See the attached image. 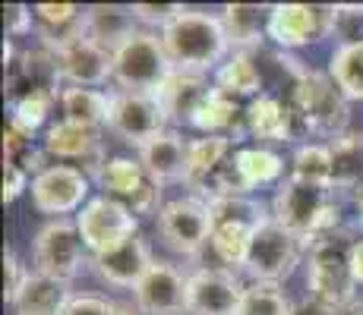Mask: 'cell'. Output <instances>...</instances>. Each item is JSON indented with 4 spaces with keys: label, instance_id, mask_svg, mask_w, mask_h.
I'll return each mask as SVG.
<instances>
[{
    "label": "cell",
    "instance_id": "cell-1",
    "mask_svg": "<svg viewBox=\"0 0 363 315\" xmlns=\"http://www.w3.org/2000/svg\"><path fill=\"white\" fill-rule=\"evenodd\" d=\"M158 35L174 69L208 73L231 57V38H228L225 23L221 16H212L206 10L184 6Z\"/></svg>",
    "mask_w": 363,
    "mask_h": 315
},
{
    "label": "cell",
    "instance_id": "cell-2",
    "mask_svg": "<svg viewBox=\"0 0 363 315\" xmlns=\"http://www.w3.org/2000/svg\"><path fill=\"white\" fill-rule=\"evenodd\" d=\"M341 202L335 199V189H323L303 183L297 177L281 180L272 199V218L291 234L303 240V246H313L316 240L329 234H338L341 227Z\"/></svg>",
    "mask_w": 363,
    "mask_h": 315
},
{
    "label": "cell",
    "instance_id": "cell-3",
    "mask_svg": "<svg viewBox=\"0 0 363 315\" xmlns=\"http://www.w3.org/2000/svg\"><path fill=\"white\" fill-rule=\"evenodd\" d=\"M288 101H291V108H294V114H297L300 130L319 132V136H329V139L347 132L351 108H347L345 92L335 86L329 73L306 69V73L294 82Z\"/></svg>",
    "mask_w": 363,
    "mask_h": 315
},
{
    "label": "cell",
    "instance_id": "cell-4",
    "mask_svg": "<svg viewBox=\"0 0 363 315\" xmlns=\"http://www.w3.org/2000/svg\"><path fill=\"white\" fill-rule=\"evenodd\" d=\"M351 246L354 240L347 234H329L310 246V275H306V290L310 299L325 309L351 303L354 297V275H351Z\"/></svg>",
    "mask_w": 363,
    "mask_h": 315
},
{
    "label": "cell",
    "instance_id": "cell-5",
    "mask_svg": "<svg viewBox=\"0 0 363 315\" xmlns=\"http://www.w3.org/2000/svg\"><path fill=\"white\" fill-rule=\"evenodd\" d=\"M208 205H212V218H215L212 243L208 246L215 249V256L225 265L243 268V258H247L253 234L265 221H272L269 208L259 199H253V195H221V199L208 202Z\"/></svg>",
    "mask_w": 363,
    "mask_h": 315
},
{
    "label": "cell",
    "instance_id": "cell-6",
    "mask_svg": "<svg viewBox=\"0 0 363 315\" xmlns=\"http://www.w3.org/2000/svg\"><path fill=\"white\" fill-rule=\"evenodd\" d=\"M171 69L162 35L152 29H139L127 45L114 51L117 92H158Z\"/></svg>",
    "mask_w": 363,
    "mask_h": 315
},
{
    "label": "cell",
    "instance_id": "cell-7",
    "mask_svg": "<svg viewBox=\"0 0 363 315\" xmlns=\"http://www.w3.org/2000/svg\"><path fill=\"white\" fill-rule=\"evenodd\" d=\"M300 256H303V240L272 218V221H265L253 234V240H250L247 258H243V271H247L253 281L278 284L294 275V268L300 265Z\"/></svg>",
    "mask_w": 363,
    "mask_h": 315
},
{
    "label": "cell",
    "instance_id": "cell-8",
    "mask_svg": "<svg viewBox=\"0 0 363 315\" xmlns=\"http://www.w3.org/2000/svg\"><path fill=\"white\" fill-rule=\"evenodd\" d=\"M212 205L199 195H180L162 205L158 212V234L180 256H199L212 243Z\"/></svg>",
    "mask_w": 363,
    "mask_h": 315
},
{
    "label": "cell",
    "instance_id": "cell-9",
    "mask_svg": "<svg viewBox=\"0 0 363 315\" xmlns=\"http://www.w3.org/2000/svg\"><path fill=\"white\" fill-rule=\"evenodd\" d=\"M95 183L108 199H117L130 208L136 218L162 212V186L145 173V167L133 158H108L92 173Z\"/></svg>",
    "mask_w": 363,
    "mask_h": 315
},
{
    "label": "cell",
    "instance_id": "cell-10",
    "mask_svg": "<svg viewBox=\"0 0 363 315\" xmlns=\"http://www.w3.org/2000/svg\"><path fill=\"white\" fill-rule=\"evenodd\" d=\"M76 227L82 234V243L92 256L117 249L127 243L130 236L139 234V218L130 212L123 202L108 199V195H95L86 202L79 214H76Z\"/></svg>",
    "mask_w": 363,
    "mask_h": 315
},
{
    "label": "cell",
    "instance_id": "cell-11",
    "mask_svg": "<svg viewBox=\"0 0 363 315\" xmlns=\"http://www.w3.org/2000/svg\"><path fill=\"white\" fill-rule=\"evenodd\" d=\"M82 234L76 227V221L69 218H51L45 227L35 234V271L57 281H73L86 265L82 256Z\"/></svg>",
    "mask_w": 363,
    "mask_h": 315
},
{
    "label": "cell",
    "instance_id": "cell-12",
    "mask_svg": "<svg viewBox=\"0 0 363 315\" xmlns=\"http://www.w3.org/2000/svg\"><path fill=\"white\" fill-rule=\"evenodd\" d=\"M108 130L123 142L143 149L145 142L167 132V117L155 92H111Z\"/></svg>",
    "mask_w": 363,
    "mask_h": 315
},
{
    "label": "cell",
    "instance_id": "cell-13",
    "mask_svg": "<svg viewBox=\"0 0 363 315\" xmlns=\"http://www.w3.org/2000/svg\"><path fill=\"white\" fill-rule=\"evenodd\" d=\"M89 173L76 164H51L32 180V205L41 214L67 218L73 212H82L89 202Z\"/></svg>",
    "mask_w": 363,
    "mask_h": 315
},
{
    "label": "cell",
    "instance_id": "cell-14",
    "mask_svg": "<svg viewBox=\"0 0 363 315\" xmlns=\"http://www.w3.org/2000/svg\"><path fill=\"white\" fill-rule=\"evenodd\" d=\"M332 35V6L310 4H278L269 13V38L281 51L306 47L313 41Z\"/></svg>",
    "mask_w": 363,
    "mask_h": 315
},
{
    "label": "cell",
    "instance_id": "cell-15",
    "mask_svg": "<svg viewBox=\"0 0 363 315\" xmlns=\"http://www.w3.org/2000/svg\"><path fill=\"white\" fill-rule=\"evenodd\" d=\"M243 287L231 268H199L186 281V312L190 315H237Z\"/></svg>",
    "mask_w": 363,
    "mask_h": 315
},
{
    "label": "cell",
    "instance_id": "cell-16",
    "mask_svg": "<svg viewBox=\"0 0 363 315\" xmlns=\"http://www.w3.org/2000/svg\"><path fill=\"white\" fill-rule=\"evenodd\" d=\"M186 281L190 275L171 262H158L149 268V275L136 284L133 303L145 315H184L186 312Z\"/></svg>",
    "mask_w": 363,
    "mask_h": 315
},
{
    "label": "cell",
    "instance_id": "cell-17",
    "mask_svg": "<svg viewBox=\"0 0 363 315\" xmlns=\"http://www.w3.org/2000/svg\"><path fill=\"white\" fill-rule=\"evenodd\" d=\"M57 57V76L60 82L76 88H101L104 82L114 79V54L95 45L92 38H79L67 45Z\"/></svg>",
    "mask_w": 363,
    "mask_h": 315
},
{
    "label": "cell",
    "instance_id": "cell-18",
    "mask_svg": "<svg viewBox=\"0 0 363 315\" xmlns=\"http://www.w3.org/2000/svg\"><path fill=\"white\" fill-rule=\"evenodd\" d=\"M41 149L57 161H79L89 171H99L104 164V139L101 130H89V126H76L69 120H57L45 130V145Z\"/></svg>",
    "mask_w": 363,
    "mask_h": 315
},
{
    "label": "cell",
    "instance_id": "cell-19",
    "mask_svg": "<svg viewBox=\"0 0 363 315\" xmlns=\"http://www.w3.org/2000/svg\"><path fill=\"white\" fill-rule=\"evenodd\" d=\"M155 265V256H152L149 243L143 236H130L127 243H121L117 249L101 252V256H92V268L95 275L101 277L104 284L111 287H133L149 275V268Z\"/></svg>",
    "mask_w": 363,
    "mask_h": 315
},
{
    "label": "cell",
    "instance_id": "cell-20",
    "mask_svg": "<svg viewBox=\"0 0 363 315\" xmlns=\"http://www.w3.org/2000/svg\"><path fill=\"white\" fill-rule=\"evenodd\" d=\"M35 19V38L41 47L51 54L64 51L67 45L86 38V6L76 4H35L32 6Z\"/></svg>",
    "mask_w": 363,
    "mask_h": 315
},
{
    "label": "cell",
    "instance_id": "cell-21",
    "mask_svg": "<svg viewBox=\"0 0 363 315\" xmlns=\"http://www.w3.org/2000/svg\"><path fill=\"white\" fill-rule=\"evenodd\" d=\"M57 57L45 47L19 51L6 67V95H10V101H19V98L35 92H57Z\"/></svg>",
    "mask_w": 363,
    "mask_h": 315
},
{
    "label": "cell",
    "instance_id": "cell-22",
    "mask_svg": "<svg viewBox=\"0 0 363 315\" xmlns=\"http://www.w3.org/2000/svg\"><path fill=\"white\" fill-rule=\"evenodd\" d=\"M247 132L259 142H294L300 123L291 101L262 92L247 104Z\"/></svg>",
    "mask_w": 363,
    "mask_h": 315
},
{
    "label": "cell",
    "instance_id": "cell-23",
    "mask_svg": "<svg viewBox=\"0 0 363 315\" xmlns=\"http://www.w3.org/2000/svg\"><path fill=\"white\" fill-rule=\"evenodd\" d=\"M186 151H190V139H184L177 130H167L139 149V164L158 186L186 183Z\"/></svg>",
    "mask_w": 363,
    "mask_h": 315
},
{
    "label": "cell",
    "instance_id": "cell-24",
    "mask_svg": "<svg viewBox=\"0 0 363 315\" xmlns=\"http://www.w3.org/2000/svg\"><path fill=\"white\" fill-rule=\"evenodd\" d=\"M212 92L206 73H186V69H171L167 79L158 86V104L164 108L167 123H190L206 95Z\"/></svg>",
    "mask_w": 363,
    "mask_h": 315
},
{
    "label": "cell",
    "instance_id": "cell-25",
    "mask_svg": "<svg viewBox=\"0 0 363 315\" xmlns=\"http://www.w3.org/2000/svg\"><path fill=\"white\" fill-rule=\"evenodd\" d=\"M190 126H196L206 136H228L231 142H240L243 132H247V108H240L237 98L218 92L212 86V92L206 95V101L193 114Z\"/></svg>",
    "mask_w": 363,
    "mask_h": 315
},
{
    "label": "cell",
    "instance_id": "cell-26",
    "mask_svg": "<svg viewBox=\"0 0 363 315\" xmlns=\"http://www.w3.org/2000/svg\"><path fill=\"white\" fill-rule=\"evenodd\" d=\"M136 32H139V19L133 16V6H117V4L86 6V38H92L104 51L114 54Z\"/></svg>",
    "mask_w": 363,
    "mask_h": 315
},
{
    "label": "cell",
    "instance_id": "cell-27",
    "mask_svg": "<svg viewBox=\"0 0 363 315\" xmlns=\"http://www.w3.org/2000/svg\"><path fill=\"white\" fill-rule=\"evenodd\" d=\"M69 297L73 293H69L67 281L48 277L41 271H29L16 299H13V306H16V315H57L67 306Z\"/></svg>",
    "mask_w": 363,
    "mask_h": 315
},
{
    "label": "cell",
    "instance_id": "cell-28",
    "mask_svg": "<svg viewBox=\"0 0 363 315\" xmlns=\"http://www.w3.org/2000/svg\"><path fill=\"white\" fill-rule=\"evenodd\" d=\"M269 13L272 6H253V4H228L221 10V23H225L234 51L262 47V38H269Z\"/></svg>",
    "mask_w": 363,
    "mask_h": 315
},
{
    "label": "cell",
    "instance_id": "cell-29",
    "mask_svg": "<svg viewBox=\"0 0 363 315\" xmlns=\"http://www.w3.org/2000/svg\"><path fill=\"white\" fill-rule=\"evenodd\" d=\"M332 151V186L335 193H351L363 186V130H347L329 139Z\"/></svg>",
    "mask_w": 363,
    "mask_h": 315
},
{
    "label": "cell",
    "instance_id": "cell-30",
    "mask_svg": "<svg viewBox=\"0 0 363 315\" xmlns=\"http://www.w3.org/2000/svg\"><path fill=\"white\" fill-rule=\"evenodd\" d=\"M215 88L231 98H259L262 95V69L256 67L253 51H234L215 69Z\"/></svg>",
    "mask_w": 363,
    "mask_h": 315
},
{
    "label": "cell",
    "instance_id": "cell-31",
    "mask_svg": "<svg viewBox=\"0 0 363 315\" xmlns=\"http://www.w3.org/2000/svg\"><path fill=\"white\" fill-rule=\"evenodd\" d=\"M234 167L237 177H240V186L247 195H253L259 186H272L281 180L284 173V158L272 149H237L234 151Z\"/></svg>",
    "mask_w": 363,
    "mask_h": 315
},
{
    "label": "cell",
    "instance_id": "cell-32",
    "mask_svg": "<svg viewBox=\"0 0 363 315\" xmlns=\"http://www.w3.org/2000/svg\"><path fill=\"white\" fill-rule=\"evenodd\" d=\"M60 110H64V120H69V123L89 126V130H101V126H108L111 95L101 92V88L67 86V88H60Z\"/></svg>",
    "mask_w": 363,
    "mask_h": 315
},
{
    "label": "cell",
    "instance_id": "cell-33",
    "mask_svg": "<svg viewBox=\"0 0 363 315\" xmlns=\"http://www.w3.org/2000/svg\"><path fill=\"white\" fill-rule=\"evenodd\" d=\"M231 155H234V142L228 136L190 139V151H186V186L199 189Z\"/></svg>",
    "mask_w": 363,
    "mask_h": 315
},
{
    "label": "cell",
    "instance_id": "cell-34",
    "mask_svg": "<svg viewBox=\"0 0 363 315\" xmlns=\"http://www.w3.org/2000/svg\"><path fill=\"white\" fill-rule=\"evenodd\" d=\"M329 76L335 86L345 92L347 101H363V41L335 47Z\"/></svg>",
    "mask_w": 363,
    "mask_h": 315
},
{
    "label": "cell",
    "instance_id": "cell-35",
    "mask_svg": "<svg viewBox=\"0 0 363 315\" xmlns=\"http://www.w3.org/2000/svg\"><path fill=\"white\" fill-rule=\"evenodd\" d=\"M291 167L294 173L291 177L303 180V183H313V186H323V189H335L332 186V151L329 145L323 142H306L300 145L291 158Z\"/></svg>",
    "mask_w": 363,
    "mask_h": 315
},
{
    "label": "cell",
    "instance_id": "cell-36",
    "mask_svg": "<svg viewBox=\"0 0 363 315\" xmlns=\"http://www.w3.org/2000/svg\"><path fill=\"white\" fill-rule=\"evenodd\" d=\"M57 101H60V92H35V95L19 98V101H13L10 126L32 139L35 132L48 123V117H51V110Z\"/></svg>",
    "mask_w": 363,
    "mask_h": 315
},
{
    "label": "cell",
    "instance_id": "cell-37",
    "mask_svg": "<svg viewBox=\"0 0 363 315\" xmlns=\"http://www.w3.org/2000/svg\"><path fill=\"white\" fill-rule=\"evenodd\" d=\"M291 309H294V306H291V299L284 297V290L278 284L253 281L243 290L237 315H291Z\"/></svg>",
    "mask_w": 363,
    "mask_h": 315
},
{
    "label": "cell",
    "instance_id": "cell-38",
    "mask_svg": "<svg viewBox=\"0 0 363 315\" xmlns=\"http://www.w3.org/2000/svg\"><path fill=\"white\" fill-rule=\"evenodd\" d=\"M332 35L341 45L363 41V6H332Z\"/></svg>",
    "mask_w": 363,
    "mask_h": 315
},
{
    "label": "cell",
    "instance_id": "cell-39",
    "mask_svg": "<svg viewBox=\"0 0 363 315\" xmlns=\"http://www.w3.org/2000/svg\"><path fill=\"white\" fill-rule=\"evenodd\" d=\"M180 10H184L180 4H133V16L139 19V25H149L152 32H162Z\"/></svg>",
    "mask_w": 363,
    "mask_h": 315
},
{
    "label": "cell",
    "instance_id": "cell-40",
    "mask_svg": "<svg viewBox=\"0 0 363 315\" xmlns=\"http://www.w3.org/2000/svg\"><path fill=\"white\" fill-rule=\"evenodd\" d=\"M57 315H114V303L95 293H73Z\"/></svg>",
    "mask_w": 363,
    "mask_h": 315
},
{
    "label": "cell",
    "instance_id": "cell-41",
    "mask_svg": "<svg viewBox=\"0 0 363 315\" xmlns=\"http://www.w3.org/2000/svg\"><path fill=\"white\" fill-rule=\"evenodd\" d=\"M4 23H6V35H10V38H23V35H32V32H35L32 6H26V4H10V6H4Z\"/></svg>",
    "mask_w": 363,
    "mask_h": 315
},
{
    "label": "cell",
    "instance_id": "cell-42",
    "mask_svg": "<svg viewBox=\"0 0 363 315\" xmlns=\"http://www.w3.org/2000/svg\"><path fill=\"white\" fill-rule=\"evenodd\" d=\"M26 275H29V268H26L13 252H4V299L10 306H13V299H16V293H19V287H23Z\"/></svg>",
    "mask_w": 363,
    "mask_h": 315
},
{
    "label": "cell",
    "instance_id": "cell-43",
    "mask_svg": "<svg viewBox=\"0 0 363 315\" xmlns=\"http://www.w3.org/2000/svg\"><path fill=\"white\" fill-rule=\"evenodd\" d=\"M26 186H29V177H26V173L19 171V167L4 164V205L16 202L19 195L26 193Z\"/></svg>",
    "mask_w": 363,
    "mask_h": 315
},
{
    "label": "cell",
    "instance_id": "cell-44",
    "mask_svg": "<svg viewBox=\"0 0 363 315\" xmlns=\"http://www.w3.org/2000/svg\"><path fill=\"white\" fill-rule=\"evenodd\" d=\"M351 275H354V284L363 287V240H354L351 246Z\"/></svg>",
    "mask_w": 363,
    "mask_h": 315
},
{
    "label": "cell",
    "instance_id": "cell-45",
    "mask_svg": "<svg viewBox=\"0 0 363 315\" xmlns=\"http://www.w3.org/2000/svg\"><path fill=\"white\" fill-rule=\"evenodd\" d=\"M291 315H329V309H325V306H319V303H313V299H306V303L294 306Z\"/></svg>",
    "mask_w": 363,
    "mask_h": 315
},
{
    "label": "cell",
    "instance_id": "cell-46",
    "mask_svg": "<svg viewBox=\"0 0 363 315\" xmlns=\"http://www.w3.org/2000/svg\"><path fill=\"white\" fill-rule=\"evenodd\" d=\"M329 315H363V299H351L345 306H335V309H329Z\"/></svg>",
    "mask_w": 363,
    "mask_h": 315
},
{
    "label": "cell",
    "instance_id": "cell-47",
    "mask_svg": "<svg viewBox=\"0 0 363 315\" xmlns=\"http://www.w3.org/2000/svg\"><path fill=\"white\" fill-rule=\"evenodd\" d=\"M114 315H145L136 303H114Z\"/></svg>",
    "mask_w": 363,
    "mask_h": 315
},
{
    "label": "cell",
    "instance_id": "cell-48",
    "mask_svg": "<svg viewBox=\"0 0 363 315\" xmlns=\"http://www.w3.org/2000/svg\"><path fill=\"white\" fill-rule=\"evenodd\" d=\"M357 214H360V227H363V193H357Z\"/></svg>",
    "mask_w": 363,
    "mask_h": 315
}]
</instances>
